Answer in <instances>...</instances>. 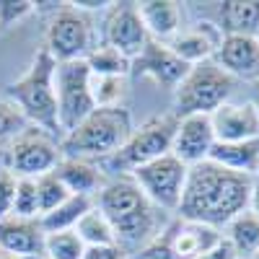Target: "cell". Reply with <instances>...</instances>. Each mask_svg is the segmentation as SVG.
Masks as SVG:
<instances>
[{"label": "cell", "instance_id": "obj_36", "mask_svg": "<svg viewBox=\"0 0 259 259\" xmlns=\"http://www.w3.org/2000/svg\"><path fill=\"white\" fill-rule=\"evenodd\" d=\"M249 212L259 218V174L251 177V189H249Z\"/></svg>", "mask_w": 259, "mask_h": 259}, {"label": "cell", "instance_id": "obj_3", "mask_svg": "<svg viewBox=\"0 0 259 259\" xmlns=\"http://www.w3.org/2000/svg\"><path fill=\"white\" fill-rule=\"evenodd\" d=\"M133 133V117L124 106H96L78 127L60 138L62 158L104 161L124 145Z\"/></svg>", "mask_w": 259, "mask_h": 259}, {"label": "cell", "instance_id": "obj_5", "mask_svg": "<svg viewBox=\"0 0 259 259\" xmlns=\"http://www.w3.org/2000/svg\"><path fill=\"white\" fill-rule=\"evenodd\" d=\"M177 124H179L177 114H161V117H150L140 127H133V133L124 140V145L117 153H112L109 158L101 161V171L130 177L135 168L171 153Z\"/></svg>", "mask_w": 259, "mask_h": 259}, {"label": "cell", "instance_id": "obj_21", "mask_svg": "<svg viewBox=\"0 0 259 259\" xmlns=\"http://www.w3.org/2000/svg\"><path fill=\"white\" fill-rule=\"evenodd\" d=\"M207 161L228 171H236V174L254 177L259 174V138L241 140V143H215Z\"/></svg>", "mask_w": 259, "mask_h": 259}, {"label": "cell", "instance_id": "obj_33", "mask_svg": "<svg viewBox=\"0 0 259 259\" xmlns=\"http://www.w3.org/2000/svg\"><path fill=\"white\" fill-rule=\"evenodd\" d=\"M34 3L29 0H0V29H8L11 24L21 21L26 13H31Z\"/></svg>", "mask_w": 259, "mask_h": 259}, {"label": "cell", "instance_id": "obj_23", "mask_svg": "<svg viewBox=\"0 0 259 259\" xmlns=\"http://www.w3.org/2000/svg\"><path fill=\"white\" fill-rule=\"evenodd\" d=\"M94 207V197H83V194H70L62 205H57L52 212L41 215L39 226L45 233H57V231H73L78 221Z\"/></svg>", "mask_w": 259, "mask_h": 259}, {"label": "cell", "instance_id": "obj_9", "mask_svg": "<svg viewBox=\"0 0 259 259\" xmlns=\"http://www.w3.org/2000/svg\"><path fill=\"white\" fill-rule=\"evenodd\" d=\"M223 239L221 231L177 218L166 231L156 233L138 259H197Z\"/></svg>", "mask_w": 259, "mask_h": 259}, {"label": "cell", "instance_id": "obj_2", "mask_svg": "<svg viewBox=\"0 0 259 259\" xmlns=\"http://www.w3.org/2000/svg\"><path fill=\"white\" fill-rule=\"evenodd\" d=\"M94 205L109 221L122 251L124 246H148L156 239V210L130 177L106 182V187L96 194Z\"/></svg>", "mask_w": 259, "mask_h": 259}, {"label": "cell", "instance_id": "obj_20", "mask_svg": "<svg viewBox=\"0 0 259 259\" xmlns=\"http://www.w3.org/2000/svg\"><path fill=\"white\" fill-rule=\"evenodd\" d=\"M140 21L148 31L150 39L156 41H171L179 29H182V11L179 3L174 0H148V3H138Z\"/></svg>", "mask_w": 259, "mask_h": 259}, {"label": "cell", "instance_id": "obj_37", "mask_svg": "<svg viewBox=\"0 0 259 259\" xmlns=\"http://www.w3.org/2000/svg\"><path fill=\"white\" fill-rule=\"evenodd\" d=\"M70 6L78 8V11H96V8L112 6V3H106V0H75V3H70Z\"/></svg>", "mask_w": 259, "mask_h": 259}, {"label": "cell", "instance_id": "obj_39", "mask_svg": "<svg viewBox=\"0 0 259 259\" xmlns=\"http://www.w3.org/2000/svg\"><path fill=\"white\" fill-rule=\"evenodd\" d=\"M254 104H256V109H259V80L254 83Z\"/></svg>", "mask_w": 259, "mask_h": 259}, {"label": "cell", "instance_id": "obj_28", "mask_svg": "<svg viewBox=\"0 0 259 259\" xmlns=\"http://www.w3.org/2000/svg\"><path fill=\"white\" fill-rule=\"evenodd\" d=\"M91 96L96 106H122L127 75H91Z\"/></svg>", "mask_w": 259, "mask_h": 259}, {"label": "cell", "instance_id": "obj_31", "mask_svg": "<svg viewBox=\"0 0 259 259\" xmlns=\"http://www.w3.org/2000/svg\"><path fill=\"white\" fill-rule=\"evenodd\" d=\"M11 215L16 218H39V197H36V179H18L16 200Z\"/></svg>", "mask_w": 259, "mask_h": 259}, {"label": "cell", "instance_id": "obj_8", "mask_svg": "<svg viewBox=\"0 0 259 259\" xmlns=\"http://www.w3.org/2000/svg\"><path fill=\"white\" fill-rule=\"evenodd\" d=\"M60 161V140L47 135L45 130L29 124L18 138L11 140L0 166L11 168L18 179H36L41 174H50Z\"/></svg>", "mask_w": 259, "mask_h": 259}, {"label": "cell", "instance_id": "obj_27", "mask_svg": "<svg viewBox=\"0 0 259 259\" xmlns=\"http://www.w3.org/2000/svg\"><path fill=\"white\" fill-rule=\"evenodd\" d=\"M85 65H89L91 75H127L130 73V60L106 45L91 47V52L85 55Z\"/></svg>", "mask_w": 259, "mask_h": 259}, {"label": "cell", "instance_id": "obj_32", "mask_svg": "<svg viewBox=\"0 0 259 259\" xmlns=\"http://www.w3.org/2000/svg\"><path fill=\"white\" fill-rule=\"evenodd\" d=\"M16 184H18V177L13 174L11 168L0 166V221L8 218L11 210H13V200H16Z\"/></svg>", "mask_w": 259, "mask_h": 259}, {"label": "cell", "instance_id": "obj_26", "mask_svg": "<svg viewBox=\"0 0 259 259\" xmlns=\"http://www.w3.org/2000/svg\"><path fill=\"white\" fill-rule=\"evenodd\" d=\"M85 244L73 231H57L45 233V259H83Z\"/></svg>", "mask_w": 259, "mask_h": 259}, {"label": "cell", "instance_id": "obj_15", "mask_svg": "<svg viewBox=\"0 0 259 259\" xmlns=\"http://www.w3.org/2000/svg\"><path fill=\"white\" fill-rule=\"evenodd\" d=\"M210 122L215 143H241L259 138V109L254 101H241V104L226 101L210 114Z\"/></svg>", "mask_w": 259, "mask_h": 259}, {"label": "cell", "instance_id": "obj_4", "mask_svg": "<svg viewBox=\"0 0 259 259\" xmlns=\"http://www.w3.org/2000/svg\"><path fill=\"white\" fill-rule=\"evenodd\" d=\"M55 68L57 62L47 55V50L36 52L26 75L8 85V101L18 106L31 127L45 130L47 135L60 138L62 130L57 122V91H55Z\"/></svg>", "mask_w": 259, "mask_h": 259}, {"label": "cell", "instance_id": "obj_16", "mask_svg": "<svg viewBox=\"0 0 259 259\" xmlns=\"http://www.w3.org/2000/svg\"><path fill=\"white\" fill-rule=\"evenodd\" d=\"M215 62L236 80H259V41L256 36H223L218 50H215Z\"/></svg>", "mask_w": 259, "mask_h": 259}, {"label": "cell", "instance_id": "obj_42", "mask_svg": "<svg viewBox=\"0 0 259 259\" xmlns=\"http://www.w3.org/2000/svg\"><path fill=\"white\" fill-rule=\"evenodd\" d=\"M34 259H45V256H34Z\"/></svg>", "mask_w": 259, "mask_h": 259}, {"label": "cell", "instance_id": "obj_19", "mask_svg": "<svg viewBox=\"0 0 259 259\" xmlns=\"http://www.w3.org/2000/svg\"><path fill=\"white\" fill-rule=\"evenodd\" d=\"M52 174L65 184L70 194H83V197H96V194L106 187V177L99 166L83 158H62Z\"/></svg>", "mask_w": 259, "mask_h": 259}, {"label": "cell", "instance_id": "obj_29", "mask_svg": "<svg viewBox=\"0 0 259 259\" xmlns=\"http://www.w3.org/2000/svg\"><path fill=\"white\" fill-rule=\"evenodd\" d=\"M36 197H39V218H41V215L52 212L57 205H62L68 200L70 192L65 189V184L50 171V174L36 177Z\"/></svg>", "mask_w": 259, "mask_h": 259}, {"label": "cell", "instance_id": "obj_30", "mask_svg": "<svg viewBox=\"0 0 259 259\" xmlns=\"http://www.w3.org/2000/svg\"><path fill=\"white\" fill-rule=\"evenodd\" d=\"M29 127L26 117L18 112V106L0 96V148H8L13 138H18Z\"/></svg>", "mask_w": 259, "mask_h": 259}, {"label": "cell", "instance_id": "obj_35", "mask_svg": "<svg viewBox=\"0 0 259 259\" xmlns=\"http://www.w3.org/2000/svg\"><path fill=\"white\" fill-rule=\"evenodd\" d=\"M197 259H236V251H233V246H231L226 239H221L212 249H207V251L200 254Z\"/></svg>", "mask_w": 259, "mask_h": 259}, {"label": "cell", "instance_id": "obj_38", "mask_svg": "<svg viewBox=\"0 0 259 259\" xmlns=\"http://www.w3.org/2000/svg\"><path fill=\"white\" fill-rule=\"evenodd\" d=\"M0 259H21V256H16V254H11V251H3V249H0Z\"/></svg>", "mask_w": 259, "mask_h": 259}, {"label": "cell", "instance_id": "obj_24", "mask_svg": "<svg viewBox=\"0 0 259 259\" xmlns=\"http://www.w3.org/2000/svg\"><path fill=\"white\" fill-rule=\"evenodd\" d=\"M226 241L233 246L236 256L251 259L259 251V218L249 210L236 215V218L226 226Z\"/></svg>", "mask_w": 259, "mask_h": 259}, {"label": "cell", "instance_id": "obj_44", "mask_svg": "<svg viewBox=\"0 0 259 259\" xmlns=\"http://www.w3.org/2000/svg\"><path fill=\"white\" fill-rule=\"evenodd\" d=\"M236 259H241V256H236Z\"/></svg>", "mask_w": 259, "mask_h": 259}, {"label": "cell", "instance_id": "obj_1", "mask_svg": "<svg viewBox=\"0 0 259 259\" xmlns=\"http://www.w3.org/2000/svg\"><path fill=\"white\" fill-rule=\"evenodd\" d=\"M249 189L251 177L228 171L212 161H202L187 171L177 215L182 221L221 231L236 215L249 210Z\"/></svg>", "mask_w": 259, "mask_h": 259}, {"label": "cell", "instance_id": "obj_11", "mask_svg": "<svg viewBox=\"0 0 259 259\" xmlns=\"http://www.w3.org/2000/svg\"><path fill=\"white\" fill-rule=\"evenodd\" d=\"M47 55L55 62L85 60L91 52V24L78 8H60L47 29Z\"/></svg>", "mask_w": 259, "mask_h": 259}, {"label": "cell", "instance_id": "obj_41", "mask_svg": "<svg viewBox=\"0 0 259 259\" xmlns=\"http://www.w3.org/2000/svg\"><path fill=\"white\" fill-rule=\"evenodd\" d=\"M251 259H259V251H256V254H254V256H251Z\"/></svg>", "mask_w": 259, "mask_h": 259}, {"label": "cell", "instance_id": "obj_10", "mask_svg": "<svg viewBox=\"0 0 259 259\" xmlns=\"http://www.w3.org/2000/svg\"><path fill=\"white\" fill-rule=\"evenodd\" d=\"M187 171L189 168L177 156L166 153L156 161L135 168L133 174H130V179L140 187V192L150 200L153 207H163V210L177 212L184 184H187Z\"/></svg>", "mask_w": 259, "mask_h": 259}, {"label": "cell", "instance_id": "obj_14", "mask_svg": "<svg viewBox=\"0 0 259 259\" xmlns=\"http://www.w3.org/2000/svg\"><path fill=\"white\" fill-rule=\"evenodd\" d=\"M189 65L182 62L174 52L168 50V45L156 39H148V45L143 47V52L130 60V75L135 78H153L161 85H168V89H177L179 80L187 75Z\"/></svg>", "mask_w": 259, "mask_h": 259}, {"label": "cell", "instance_id": "obj_12", "mask_svg": "<svg viewBox=\"0 0 259 259\" xmlns=\"http://www.w3.org/2000/svg\"><path fill=\"white\" fill-rule=\"evenodd\" d=\"M104 36L106 47L117 50L127 60H135L150 39L140 21L138 3H112L109 16L104 21Z\"/></svg>", "mask_w": 259, "mask_h": 259}, {"label": "cell", "instance_id": "obj_6", "mask_svg": "<svg viewBox=\"0 0 259 259\" xmlns=\"http://www.w3.org/2000/svg\"><path fill=\"white\" fill-rule=\"evenodd\" d=\"M236 89V80L221 68L215 60L197 62L187 70V75L174 89V114H212L223 106Z\"/></svg>", "mask_w": 259, "mask_h": 259}, {"label": "cell", "instance_id": "obj_7", "mask_svg": "<svg viewBox=\"0 0 259 259\" xmlns=\"http://www.w3.org/2000/svg\"><path fill=\"white\" fill-rule=\"evenodd\" d=\"M55 91H57V122L62 135H68L73 127H78L96 109L91 96V70L85 60L57 62Z\"/></svg>", "mask_w": 259, "mask_h": 259}, {"label": "cell", "instance_id": "obj_34", "mask_svg": "<svg viewBox=\"0 0 259 259\" xmlns=\"http://www.w3.org/2000/svg\"><path fill=\"white\" fill-rule=\"evenodd\" d=\"M127 254L119 246H85L83 259H124Z\"/></svg>", "mask_w": 259, "mask_h": 259}, {"label": "cell", "instance_id": "obj_13", "mask_svg": "<svg viewBox=\"0 0 259 259\" xmlns=\"http://www.w3.org/2000/svg\"><path fill=\"white\" fill-rule=\"evenodd\" d=\"M212 148H215V133H212V122L207 114L179 117L174 143H171V156H177L189 168V166L207 161Z\"/></svg>", "mask_w": 259, "mask_h": 259}, {"label": "cell", "instance_id": "obj_22", "mask_svg": "<svg viewBox=\"0 0 259 259\" xmlns=\"http://www.w3.org/2000/svg\"><path fill=\"white\" fill-rule=\"evenodd\" d=\"M223 36H256L259 31V0H226L218 3Z\"/></svg>", "mask_w": 259, "mask_h": 259}, {"label": "cell", "instance_id": "obj_17", "mask_svg": "<svg viewBox=\"0 0 259 259\" xmlns=\"http://www.w3.org/2000/svg\"><path fill=\"white\" fill-rule=\"evenodd\" d=\"M0 249L11 251L21 259L45 256V231L39 226V218H8L0 221Z\"/></svg>", "mask_w": 259, "mask_h": 259}, {"label": "cell", "instance_id": "obj_40", "mask_svg": "<svg viewBox=\"0 0 259 259\" xmlns=\"http://www.w3.org/2000/svg\"><path fill=\"white\" fill-rule=\"evenodd\" d=\"M124 259H138V256H130V254H127V256H124Z\"/></svg>", "mask_w": 259, "mask_h": 259}, {"label": "cell", "instance_id": "obj_43", "mask_svg": "<svg viewBox=\"0 0 259 259\" xmlns=\"http://www.w3.org/2000/svg\"><path fill=\"white\" fill-rule=\"evenodd\" d=\"M256 41H259V31H256Z\"/></svg>", "mask_w": 259, "mask_h": 259}, {"label": "cell", "instance_id": "obj_18", "mask_svg": "<svg viewBox=\"0 0 259 259\" xmlns=\"http://www.w3.org/2000/svg\"><path fill=\"white\" fill-rule=\"evenodd\" d=\"M221 39H223V34H221L218 26L200 24L197 29H192V31H184V34L179 31L171 41H166V45L182 62H187L192 68V65H197V62L212 60L215 50H218V45H221Z\"/></svg>", "mask_w": 259, "mask_h": 259}, {"label": "cell", "instance_id": "obj_25", "mask_svg": "<svg viewBox=\"0 0 259 259\" xmlns=\"http://www.w3.org/2000/svg\"><path fill=\"white\" fill-rule=\"evenodd\" d=\"M75 233L80 236V241H83L85 246H117L114 231H112L109 221L104 218V212H101L96 205L78 221Z\"/></svg>", "mask_w": 259, "mask_h": 259}]
</instances>
